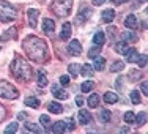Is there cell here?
I'll return each mask as SVG.
<instances>
[{
  "instance_id": "obj_35",
  "label": "cell",
  "mask_w": 148,
  "mask_h": 134,
  "mask_svg": "<svg viewBox=\"0 0 148 134\" xmlns=\"http://www.w3.org/2000/svg\"><path fill=\"white\" fill-rule=\"evenodd\" d=\"M131 101L134 104H140V101H142V98H140V93L137 90L131 91Z\"/></svg>"
},
{
  "instance_id": "obj_44",
  "label": "cell",
  "mask_w": 148,
  "mask_h": 134,
  "mask_svg": "<svg viewBox=\"0 0 148 134\" xmlns=\"http://www.w3.org/2000/svg\"><path fill=\"white\" fill-rule=\"evenodd\" d=\"M5 117V107H3L2 104H0V122H2V118Z\"/></svg>"
},
{
  "instance_id": "obj_12",
  "label": "cell",
  "mask_w": 148,
  "mask_h": 134,
  "mask_svg": "<svg viewBox=\"0 0 148 134\" xmlns=\"http://www.w3.org/2000/svg\"><path fill=\"white\" fill-rule=\"evenodd\" d=\"M125 25L128 27L129 30H137V29H139V24H137V17L134 16V14L126 16V19H125Z\"/></svg>"
},
{
  "instance_id": "obj_15",
  "label": "cell",
  "mask_w": 148,
  "mask_h": 134,
  "mask_svg": "<svg viewBox=\"0 0 148 134\" xmlns=\"http://www.w3.org/2000/svg\"><path fill=\"white\" fill-rule=\"evenodd\" d=\"M121 38L123 41H126V43H136L137 41V35L134 33V30H126L121 33Z\"/></svg>"
},
{
  "instance_id": "obj_39",
  "label": "cell",
  "mask_w": 148,
  "mask_h": 134,
  "mask_svg": "<svg viewBox=\"0 0 148 134\" xmlns=\"http://www.w3.org/2000/svg\"><path fill=\"white\" fill-rule=\"evenodd\" d=\"M60 85H62V87H68L69 85V76H66V74L60 76Z\"/></svg>"
},
{
  "instance_id": "obj_31",
  "label": "cell",
  "mask_w": 148,
  "mask_h": 134,
  "mask_svg": "<svg viewBox=\"0 0 148 134\" xmlns=\"http://www.w3.org/2000/svg\"><path fill=\"white\" fill-rule=\"evenodd\" d=\"M101 49H103V46H95V47H91L90 51H88V58L98 57V55H99V52H101Z\"/></svg>"
},
{
  "instance_id": "obj_30",
  "label": "cell",
  "mask_w": 148,
  "mask_h": 134,
  "mask_svg": "<svg viewBox=\"0 0 148 134\" xmlns=\"http://www.w3.org/2000/svg\"><path fill=\"white\" fill-rule=\"evenodd\" d=\"M95 82L93 80H85V82H82V85H80V90L84 91V93H88V91H91V89H93Z\"/></svg>"
},
{
  "instance_id": "obj_7",
  "label": "cell",
  "mask_w": 148,
  "mask_h": 134,
  "mask_svg": "<svg viewBox=\"0 0 148 134\" xmlns=\"http://www.w3.org/2000/svg\"><path fill=\"white\" fill-rule=\"evenodd\" d=\"M77 118H79L80 125H88V123L93 122V117H91V114L87 109H80L79 114H77Z\"/></svg>"
},
{
  "instance_id": "obj_21",
  "label": "cell",
  "mask_w": 148,
  "mask_h": 134,
  "mask_svg": "<svg viewBox=\"0 0 148 134\" xmlns=\"http://www.w3.org/2000/svg\"><path fill=\"white\" fill-rule=\"evenodd\" d=\"M47 109H49V112H51V114H62V112H63L62 104L57 103V101H52V103H49V104H47Z\"/></svg>"
},
{
  "instance_id": "obj_10",
  "label": "cell",
  "mask_w": 148,
  "mask_h": 134,
  "mask_svg": "<svg viewBox=\"0 0 148 134\" xmlns=\"http://www.w3.org/2000/svg\"><path fill=\"white\" fill-rule=\"evenodd\" d=\"M43 30H44V33H47V35H54L55 22L52 19H49V17H46V19L43 21Z\"/></svg>"
},
{
  "instance_id": "obj_25",
  "label": "cell",
  "mask_w": 148,
  "mask_h": 134,
  "mask_svg": "<svg viewBox=\"0 0 148 134\" xmlns=\"http://www.w3.org/2000/svg\"><path fill=\"white\" fill-rule=\"evenodd\" d=\"M104 101L107 104H115L118 101L117 93H114V91H107V93H104Z\"/></svg>"
},
{
  "instance_id": "obj_5",
  "label": "cell",
  "mask_w": 148,
  "mask_h": 134,
  "mask_svg": "<svg viewBox=\"0 0 148 134\" xmlns=\"http://www.w3.org/2000/svg\"><path fill=\"white\" fill-rule=\"evenodd\" d=\"M19 96V91L13 84L6 82V80H0V98L5 100H16Z\"/></svg>"
},
{
  "instance_id": "obj_14",
  "label": "cell",
  "mask_w": 148,
  "mask_h": 134,
  "mask_svg": "<svg viewBox=\"0 0 148 134\" xmlns=\"http://www.w3.org/2000/svg\"><path fill=\"white\" fill-rule=\"evenodd\" d=\"M24 131H30V133H35V134H41V133H43V128H41V126H38L36 123L25 122V125H24Z\"/></svg>"
},
{
  "instance_id": "obj_11",
  "label": "cell",
  "mask_w": 148,
  "mask_h": 134,
  "mask_svg": "<svg viewBox=\"0 0 148 134\" xmlns=\"http://www.w3.org/2000/svg\"><path fill=\"white\" fill-rule=\"evenodd\" d=\"M115 17V10L114 8H107L103 11V14H101V19H103L104 24H110L112 21H114Z\"/></svg>"
},
{
  "instance_id": "obj_17",
  "label": "cell",
  "mask_w": 148,
  "mask_h": 134,
  "mask_svg": "<svg viewBox=\"0 0 148 134\" xmlns=\"http://www.w3.org/2000/svg\"><path fill=\"white\" fill-rule=\"evenodd\" d=\"M51 133H54V134H60V133H65L66 131V125H65V122H55L54 123V126H52L51 129H49Z\"/></svg>"
},
{
  "instance_id": "obj_28",
  "label": "cell",
  "mask_w": 148,
  "mask_h": 134,
  "mask_svg": "<svg viewBox=\"0 0 148 134\" xmlns=\"http://www.w3.org/2000/svg\"><path fill=\"white\" fill-rule=\"evenodd\" d=\"M123 68H125V63H123V62H120V60H117V62H114V63H112L110 71H112V73H118V71H123Z\"/></svg>"
},
{
  "instance_id": "obj_18",
  "label": "cell",
  "mask_w": 148,
  "mask_h": 134,
  "mask_svg": "<svg viewBox=\"0 0 148 134\" xmlns=\"http://www.w3.org/2000/svg\"><path fill=\"white\" fill-rule=\"evenodd\" d=\"M36 77H38V85H40L41 89L47 85V76H46L44 69H38V71H36Z\"/></svg>"
},
{
  "instance_id": "obj_20",
  "label": "cell",
  "mask_w": 148,
  "mask_h": 134,
  "mask_svg": "<svg viewBox=\"0 0 148 134\" xmlns=\"http://www.w3.org/2000/svg\"><path fill=\"white\" fill-rule=\"evenodd\" d=\"M87 104H88L90 109H95L99 106V95L98 93H91L88 96V100H87Z\"/></svg>"
},
{
  "instance_id": "obj_29",
  "label": "cell",
  "mask_w": 148,
  "mask_h": 134,
  "mask_svg": "<svg viewBox=\"0 0 148 134\" xmlns=\"http://www.w3.org/2000/svg\"><path fill=\"white\" fill-rule=\"evenodd\" d=\"M16 36V29H10L8 32H5V35H2L0 36V43H3V41H8L10 38Z\"/></svg>"
},
{
  "instance_id": "obj_22",
  "label": "cell",
  "mask_w": 148,
  "mask_h": 134,
  "mask_svg": "<svg viewBox=\"0 0 148 134\" xmlns=\"http://www.w3.org/2000/svg\"><path fill=\"white\" fill-rule=\"evenodd\" d=\"M104 43H106L104 32H96V33H95V36H93V44L95 46H104Z\"/></svg>"
},
{
  "instance_id": "obj_23",
  "label": "cell",
  "mask_w": 148,
  "mask_h": 134,
  "mask_svg": "<svg viewBox=\"0 0 148 134\" xmlns=\"http://www.w3.org/2000/svg\"><path fill=\"white\" fill-rule=\"evenodd\" d=\"M24 103H25V106H29V107H32V109L40 107V100H38L36 96H27Z\"/></svg>"
},
{
  "instance_id": "obj_3",
  "label": "cell",
  "mask_w": 148,
  "mask_h": 134,
  "mask_svg": "<svg viewBox=\"0 0 148 134\" xmlns=\"http://www.w3.org/2000/svg\"><path fill=\"white\" fill-rule=\"evenodd\" d=\"M17 17V10L11 3L0 0V21L2 22H13Z\"/></svg>"
},
{
  "instance_id": "obj_4",
  "label": "cell",
  "mask_w": 148,
  "mask_h": 134,
  "mask_svg": "<svg viewBox=\"0 0 148 134\" xmlns=\"http://www.w3.org/2000/svg\"><path fill=\"white\" fill-rule=\"evenodd\" d=\"M73 8V0H54L51 3V10L58 17H65L71 13Z\"/></svg>"
},
{
  "instance_id": "obj_47",
  "label": "cell",
  "mask_w": 148,
  "mask_h": 134,
  "mask_svg": "<svg viewBox=\"0 0 148 134\" xmlns=\"http://www.w3.org/2000/svg\"><path fill=\"white\" fill-rule=\"evenodd\" d=\"M112 2H114V3H117V5H118V3H121L120 0H112Z\"/></svg>"
},
{
  "instance_id": "obj_40",
  "label": "cell",
  "mask_w": 148,
  "mask_h": 134,
  "mask_svg": "<svg viewBox=\"0 0 148 134\" xmlns=\"http://www.w3.org/2000/svg\"><path fill=\"white\" fill-rule=\"evenodd\" d=\"M136 63H137V65L140 66V68H143V66L147 65V55L143 54L142 57H140V55H139V58H137V62H136Z\"/></svg>"
},
{
  "instance_id": "obj_32",
  "label": "cell",
  "mask_w": 148,
  "mask_h": 134,
  "mask_svg": "<svg viewBox=\"0 0 148 134\" xmlns=\"http://www.w3.org/2000/svg\"><path fill=\"white\" fill-rule=\"evenodd\" d=\"M145 122H147V112H145V111H142V112H140V114L136 117L134 123H136V125H143Z\"/></svg>"
},
{
  "instance_id": "obj_48",
  "label": "cell",
  "mask_w": 148,
  "mask_h": 134,
  "mask_svg": "<svg viewBox=\"0 0 148 134\" xmlns=\"http://www.w3.org/2000/svg\"><path fill=\"white\" fill-rule=\"evenodd\" d=\"M120 2H121V3H123V2H129V0H120Z\"/></svg>"
},
{
  "instance_id": "obj_1",
  "label": "cell",
  "mask_w": 148,
  "mask_h": 134,
  "mask_svg": "<svg viewBox=\"0 0 148 134\" xmlns=\"http://www.w3.org/2000/svg\"><path fill=\"white\" fill-rule=\"evenodd\" d=\"M22 47L25 51V54L29 55V58L33 60V62L41 63L47 60V46H46V41L41 40V38L30 35L22 41Z\"/></svg>"
},
{
  "instance_id": "obj_38",
  "label": "cell",
  "mask_w": 148,
  "mask_h": 134,
  "mask_svg": "<svg viewBox=\"0 0 148 134\" xmlns=\"http://www.w3.org/2000/svg\"><path fill=\"white\" fill-rule=\"evenodd\" d=\"M63 122H65V125H66V131H73V129L76 128V123H74V120H73V118L63 120Z\"/></svg>"
},
{
  "instance_id": "obj_34",
  "label": "cell",
  "mask_w": 148,
  "mask_h": 134,
  "mask_svg": "<svg viewBox=\"0 0 148 134\" xmlns=\"http://www.w3.org/2000/svg\"><path fill=\"white\" fill-rule=\"evenodd\" d=\"M17 129H19V125H17V122H13V123H10V125L5 128V133H6V134H10V133H16Z\"/></svg>"
},
{
  "instance_id": "obj_13",
  "label": "cell",
  "mask_w": 148,
  "mask_h": 134,
  "mask_svg": "<svg viewBox=\"0 0 148 134\" xmlns=\"http://www.w3.org/2000/svg\"><path fill=\"white\" fill-rule=\"evenodd\" d=\"M71 38V24L69 22H65L62 27V33H60V40L62 41H66Z\"/></svg>"
},
{
  "instance_id": "obj_41",
  "label": "cell",
  "mask_w": 148,
  "mask_h": 134,
  "mask_svg": "<svg viewBox=\"0 0 148 134\" xmlns=\"http://www.w3.org/2000/svg\"><path fill=\"white\" fill-rule=\"evenodd\" d=\"M121 82H123V77H118V80L115 82V87H117L118 90H121V89H123V84H121Z\"/></svg>"
},
{
  "instance_id": "obj_19",
  "label": "cell",
  "mask_w": 148,
  "mask_h": 134,
  "mask_svg": "<svg viewBox=\"0 0 148 134\" xmlns=\"http://www.w3.org/2000/svg\"><path fill=\"white\" fill-rule=\"evenodd\" d=\"M115 51H117V54L125 55L126 52L129 51V43H126V41H118V43L115 44Z\"/></svg>"
},
{
  "instance_id": "obj_2",
  "label": "cell",
  "mask_w": 148,
  "mask_h": 134,
  "mask_svg": "<svg viewBox=\"0 0 148 134\" xmlns=\"http://www.w3.org/2000/svg\"><path fill=\"white\" fill-rule=\"evenodd\" d=\"M10 71H11V74L14 76L17 80H21V82H29L32 79V76H33V68H32V65L25 58L21 57V55H16L14 57V60H13L11 65H10Z\"/></svg>"
},
{
  "instance_id": "obj_37",
  "label": "cell",
  "mask_w": 148,
  "mask_h": 134,
  "mask_svg": "<svg viewBox=\"0 0 148 134\" xmlns=\"http://www.w3.org/2000/svg\"><path fill=\"white\" fill-rule=\"evenodd\" d=\"M40 122H41V125H43L46 129H49V125H51V118H49L47 115H41V117H40Z\"/></svg>"
},
{
  "instance_id": "obj_33",
  "label": "cell",
  "mask_w": 148,
  "mask_h": 134,
  "mask_svg": "<svg viewBox=\"0 0 148 134\" xmlns=\"http://www.w3.org/2000/svg\"><path fill=\"white\" fill-rule=\"evenodd\" d=\"M99 117H101V120H103L104 123H107V122H110L112 114H110V111H107V109H103V111L99 112Z\"/></svg>"
},
{
  "instance_id": "obj_16",
  "label": "cell",
  "mask_w": 148,
  "mask_h": 134,
  "mask_svg": "<svg viewBox=\"0 0 148 134\" xmlns=\"http://www.w3.org/2000/svg\"><path fill=\"white\" fill-rule=\"evenodd\" d=\"M125 55H126V62L128 63H136L137 58H139V52H137L134 47H129V51L126 52Z\"/></svg>"
},
{
  "instance_id": "obj_26",
  "label": "cell",
  "mask_w": 148,
  "mask_h": 134,
  "mask_svg": "<svg viewBox=\"0 0 148 134\" xmlns=\"http://www.w3.org/2000/svg\"><path fill=\"white\" fill-rule=\"evenodd\" d=\"M80 74L85 76V77H90L93 74V66L88 65V63H85V65H82V68H80Z\"/></svg>"
},
{
  "instance_id": "obj_27",
  "label": "cell",
  "mask_w": 148,
  "mask_h": 134,
  "mask_svg": "<svg viewBox=\"0 0 148 134\" xmlns=\"http://www.w3.org/2000/svg\"><path fill=\"white\" fill-rule=\"evenodd\" d=\"M79 65H77V63H71V65L68 66V71H69V76L71 77H77L79 76Z\"/></svg>"
},
{
  "instance_id": "obj_9",
  "label": "cell",
  "mask_w": 148,
  "mask_h": 134,
  "mask_svg": "<svg viewBox=\"0 0 148 134\" xmlns=\"http://www.w3.org/2000/svg\"><path fill=\"white\" fill-rule=\"evenodd\" d=\"M68 52H69L71 55H74V57H77V55L82 54V46H80L79 40H73L71 43H69V46H68Z\"/></svg>"
},
{
  "instance_id": "obj_45",
  "label": "cell",
  "mask_w": 148,
  "mask_h": 134,
  "mask_svg": "<svg viewBox=\"0 0 148 134\" xmlns=\"http://www.w3.org/2000/svg\"><path fill=\"white\" fill-rule=\"evenodd\" d=\"M27 118V114H24V112H21L19 115H17V120H25Z\"/></svg>"
},
{
  "instance_id": "obj_46",
  "label": "cell",
  "mask_w": 148,
  "mask_h": 134,
  "mask_svg": "<svg viewBox=\"0 0 148 134\" xmlns=\"http://www.w3.org/2000/svg\"><path fill=\"white\" fill-rule=\"evenodd\" d=\"M106 0H93V5H103Z\"/></svg>"
},
{
  "instance_id": "obj_43",
  "label": "cell",
  "mask_w": 148,
  "mask_h": 134,
  "mask_svg": "<svg viewBox=\"0 0 148 134\" xmlns=\"http://www.w3.org/2000/svg\"><path fill=\"white\" fill-rule=\"evenodd\" d=\"M140 89H142L143 95H147V93H148V89H147V82H142V84H140Z\"/></svg>"
},
{
  "instance_id": "obj_42",
  "label": "cell",
  "mask_w": 148,
  "mask_h": 134,
  "mask_svg": "<svg viewBox=\"0 0 148 134\" xmlns=\"http://www.w3.org/2000/svg\"><path fill=\"white\" fill-rule=\"evenodd\" d=\"M76 104L79 106V107H82V106H84V98L82 96H77L76 98Z\"/></svg>"
},
{
  "instance_id": "obj_8",
  "label": "cell",
  "mask_w": 148,
  "mask_h": 134,
  "mask_svg": "<svg viewBox=\"0 0 148 134\" xmlns=\"http://www.w3.org/2000/svg\"><path fill=\"white\" fill-rule=\"evenodd\" d=\"M38 16H40V10H36V8H29V11H27V19H29V24H30L32 29H35V27H36Z\"/></svg>"
},
{
  "instance_id": "obj_36",
  "label": "cell",
  "mask_w": 148,
  "mask_h": 134,
  "mask_svg": "<svg viewBox=\"0 0 148 134\" xmlns=\"http://www.w3.org/2000/svg\"><path fill=\"white\" fill-rule=\"evenodd\" d=\"M134 120H136V115H134L131 111H129V112H126V114H125V122L128 123V125H132V123H134Z\"/></svg>"
},
{
  "instance_id": "obj_6",
  "label": "cell",
  "mask_w": 148,
  "mask_h": 134,
  "mask_svg": "<svg viewBox=\"0 0 148 134\" xmlns=\"http://www.w3.org/2000/svg\"><path fill=\"white\" fill-rule=\"evenodd\" d=\"M51 90H52V95H54L57 100H68V93L62 89L60 84H52V89Z\"/></svg>"
},
{
  "instance_id": "obj_24",
  "label": "cell",
  "mask_w": 148,
  "mask_h": 134,
  "mask_svg": "<svg viewBox=\"0 0 148 134\" xmlns=\"http://www.w3.org/2000/svg\"><path fill=\"white\" fill-rule=\"evenodd\" d=\"M104 65H106V58L103 57H95V62H93V69H96V71H101V69H104Z\"/></svg>"
}]
</instances>
